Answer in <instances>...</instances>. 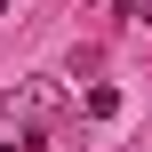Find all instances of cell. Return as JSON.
I'll return each instance as SVG.
<instances>
[{
	"instance_id": "cell-4",
	"label": "cell",
	"mask_w": 152,
	"mask_h": 152,
	"mask_svg": "<svg viewBox=\"0 0 152 152\" xmlns=\"http://www.w3.org/2000/svg\"><path fill=\"white\" fill-rule=\"evenodd\" d=\"M0 152H24V144H0Z\"/></svg>"
},
{
	"instance_id": "cell-3",
	"label": "cell",
	"mask_w": 152,
	"mask_h": 152,
	"mask_svg": "<svg viewBox=\"0 0 152 152\" xmlns=\"http://www.w3.org/2000/svg\"><path fill=\"white\" fill-rule=\"evenodd\" d=\"M88 8H120V16H136V24H152V0H88Z\"/></svg>"
},
{
	"instance_id": "cell-1",
	"label": "cell",
	"mask_w": 152,
	"mask_h": 152,
	"mask_svg": "<svg viewBox=\"0 0 152 152\" xmlns=\"http://www.w3.org/2000/svg\"><path fill=\"white\" fill-rule=\"evenodd\" d=\"M8 112H16L24 128L56 120V112H64V80H56V72H32V80H16V88H8Z\"/></svg>"
},
{
	"instance_id": "cell-2",
	"label": "cell",
	"mask_w": 152,
	"mask_h": 152,
	"mask_svg": "<svg viewBox=\"0 0 152 152\" xmlns=\"http://www.w3.org/2000/svg\"><path fill=\"white\" fill-rule=\"evenodd\" d=\"M80 104H88V112H96V120H112V112H120V88H88V96H80Z\"/></svg>"
}]
</instances>
